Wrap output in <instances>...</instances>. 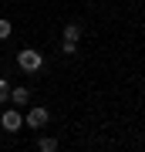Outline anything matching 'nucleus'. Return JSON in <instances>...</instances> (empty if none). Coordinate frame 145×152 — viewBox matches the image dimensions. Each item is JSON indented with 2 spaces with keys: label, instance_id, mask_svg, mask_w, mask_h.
Instances as JSON below:
<instances>
[{
  "label": "nucleus",
  "instance_id": "1",
  "mask_svg": "<svg viewBox=\"0 0 145 152\" xmlns=\"http://www.w3.org/2000/svg\"><path fill=\"white\" fill-rule=\"evenodd\" d=\"M17 64H20L24 71H41V64H44V58L37 54L34 48H24L20 54H17Z\"/></svg>",
  "mask_w": 145,
  "mask_h": 152
},
{
  "label": "nucleus",
  "instance_id": "2",
  "mask_svg": "<svg viewBox=\"0 0 145 152\" xmlns=\"http://www.w3.org/2000/svg\"><path fill=\"white\" fill-rule=\"evenodd\" d=\"M0 125H4V132H20L24 129V115L17 108H7L4 115H0Z\"/></svg>",
  "mask_w": 145,
  "mask_h": 152
},
{
  "label": "nucleus",
  "instance_id": "3",
  "mask_svg": "<svg viewBox=\"0 0 145 152\" xmlns=\"http://www.w3.org/2000/svg\"><path fill=\"white\" fill-rule=\"evenodd\" d=\"M47 118H51L47 108H31V112H27V118H24V125H27V129H44Z\"/></svg>",
  "mask_w": 145,
  "mask_h": 152
},
{
  "label": "nucleus",
  "instance_id": "4",
  "mask_svg": "<svg viewBox=\"0 0 145 152\" xmlns=\"http://www.w3.org/2000/svg\"><path fill=\"white\" fill-rule=\"evenodd\" d=\"M27 98H31V91L27 88H10V102L20 108V105H27Z\"/></svg>",
  "mask_w": 145,
  "mask_h": 152
},
{
  "label": "nucleus",
  "instance_id": "5",
  "mask_svg": "<svg viewBox=\"0 0 145 152\" xmlns=\"http://www.w3.org/2000/svg\"><path fill=\"white\" fill-rule=\"evenodd\" d=\"M64 41H81V24H64Z\"/></svg>",
  "mask_w": 145,
  "mask_h": 152
},
{
  "label": "nucleus",
  "instance_id": "6",
  "mask_svg": "<svg viewBox=\"0 0 145 152\" xmlns=\"http://www.w3.org/2000/svg\"><path fill=\"white\" fill-rule=\"evenodd\" d=\"M37 149H41V152H54V149H58V139L44 135V139H37Z\"/></svg>",
  "mask_w": 145,
  "mask_h": 152
},
{
  "label": "nucleus",
  "instance_id": "7",
  "mask_svg": "<svg viewBox=\"0 0 145 152\" xmlns=\"http://www.w3.org/2000/svg\"><path fill=\"white\" fill-rule=\"evenodd\" d=\"M10 34H14V24L0 17V41H7V37H10Z\"/></svg>",
  "mask_w": 145,
  "mask_h": 152
},
{
  "label": "nucleus",
  "instance_id": "8",
  "mask_svg": "<svg viewBox=\"0 0 145 152\" xmlns=\"http://www.w3.org/2000/svg\"><path fill=\"white\" fill-rule=\"evenodd\" d=\"M0 102H10V85H7V78H0Z\"/></svg>",
  "mask_w": 145,
  "mask_h": 152
},
{
  "label": "nucleus",
  "instance_id": "9",
  "mask_svg": "<svg viewBox=\"0 0 145 152\" xmlns=\"http://www.w3.org/2000/svg\"><path fill=\"white\" fill-rule=\"evenodd\" d=\"M61 51H64V54H74L78 44H74V41H64V44H61Z\"/></svg>",
  "mask_w": 145,
  "mask_h": 152
}]
</instances>
